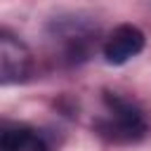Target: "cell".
<instances>
[{"mask_svg": "<svg viewBox=\"0 0 151 151\" xmlns=\"http://www.w3.org/2000/svg\"><path fill=\"white\" fill-rule=\"evenodd\" d=\"M106 104H109V118L99 123L101 134H106L116 142H134L144 134V130H146L144 118L132 104H127L118 97H111V94L106 97Z\"/></svg>", "mask_w": 151, "mask_h": 151, "instance_id": "1", "label": "cell"}, {"mask_svg": "<svg viewBox=\"0 0 151 151\" xmlns=\"http://www.w3.org/2000/svg\"><path fill=\"white\" fill-rule=\"evenodd\" d=\"M142 47H144V33L132 24H123L109 35L104 45V57L109 64H125L132 57H137Z\"/></svg>", "mask_w": 151, "mask_h": 151, "instance_id": "2", "label": "cell"}, {"mask_svg": "<svg viewBox=\"0 0 151 151\" xmlns=\"http://www.w3.org/2000/svg\"><path fill=\"white\" fill-rule=\"evenodd\" d=\"M0 61H2V83L21 80L31 68V57H28L26 47L21 42L12 40V35H7V33L2 35Z\"/></svg>", "mask_w": 151, "mask_h": 151, "instance_id": "3", "label": "cell"}, {"mask_svg": "<svg viewBox=\"0 0 151 151\" xmlns=\"http://www.w3.org/2000/svg\"><path fill=\"white\" fill-rule=\"evenodd\" d=\"M2 151H47L45 142L28 127H5L0 134Z\"/></svg>", "mask_w": 151, "mask_h": 151, "instance_id": "4", "label": "cell"}]
</instances>
